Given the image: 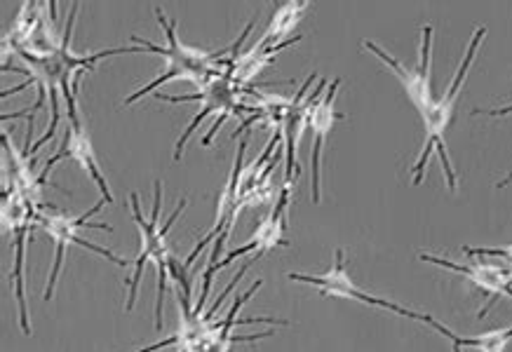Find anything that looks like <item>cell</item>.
<instances>
[{
  "instance_id": "obj_1",
  "label": "cell",
  "mask_w": 512,
  "mask_h": 352,
  "mask_svg": "<svg viewBox=\"0 0 512 352\" xmlns=\"http://www.w3.org/2000/svg\"><path fill=\"white\" fill-rule=\"evenodd\" d=\"M158 22L163 24L165 36H167L165 47H160L156 43H151V40H144L139 36H132V43L144 45V50H141L139 54H160V57H165L167 66H165L163 76L153 80V83H148L146 87H141L139 92L130 94V97L125 99V106H130L137 99L146 97V94H151L160 85L172 83V80H191V83H195L198 87H205L207 83H212V80L231 78V76H226V73H221V69L217 66L219 57L224 54V50L207 52V50H200V47L181 43L177 36V19H174V22H167L163 10H158Z\"/></svg>"
},
{
  "instance_id": "obj_2",
  "label": "cell",
  "mask_w": 512,
  "mask_h": 352,
  "mask_svg": "<svg viewBox=\"0 0 512 352\" xmlns=\"http://www.w3.org/2000/svg\"><path fill=\"white\" fill-rule=\"evenodd\" d=\"M186 205H188L186 200H179V207L174 209V212L167 216V221L163 223V226H160V209H163V184L156 181V198H153L151 219H144V214H141V209H139V198L134 193L130 195L132 216L141 230V249H139L137 261H134V270H132L130 280H127V289H130V294H127V310L134 308L139 280H141V273H144V263L151 259L153 266H156V270H158L156 329H163V301H165V289H167V275H170V263H172L170 247H167V233H170V228L174 226V221L179 219V214L184 212Z\"/></svg>"
},
{
  "instance_id": "obj_3",
  "label": "cell",
  "mask_w": 512,
  "mask_h": 352,
  "mask_svg": "<svg viewBox=\"0 0 512 352\" xmlns=\"http://www.w3.org/2000/svg\"><path fill=\"white\" fill-rule=\"evenodd\" d=\"M484 36H487V29H484V26H480V29L473 33V38H470L466 57H463L461 66H458L454 80H451L449 87H447V90H444L442 97H435L428 111L421 115L423 130H426V141H423L421 158L416 160V165L412 167L414 186H419L421 181H423V174H426V165H428L430 155L437 151V155H440V162H442V169H444V176H447L449 191L451 193L456 191V174H454V167H451V160H449V153H447V144H444V134H447L451 120H454L458 94H461V90H463V83H466L468 71H470V66H473V59L477 57V50H480Z\"/></svg>"
},
{
  "instance_id": "obj_4",
  "label": "cell",
  "mask_w": 512,
  "mask_h": 352,
  "mask_svg": "<svg viewBox=\"0 0 512 352\" xmlns=\"http://www.w3.org/2000/svg\"><path fill=\"white\" fill-rule=\"evenodd\" d=\"M106 205V200H99L97 205H94L90 212H85L83 216H71L66 212H59L52 205H45L38 209V216H36V226L43 228V233L55 242V261H52V270H50V277H47V287H45V294L43 299L45 301H52V294H55V287H57V280H59V273H62V266H64V256H66V249L71 245H80L85 249H90V252L104 256V259H109L111 263H116V266H127L125 259H120L111 252V249L106 247H99V245H92L90 240L80 238V230L83 228H104L111 233V226H104V223H87L92 219L94 214L101 212V207Z\"/></svg>"
},
{
  "instance_id": "obj_5",
  "label": "cell",
  "mask_w": 512,
  "mask_h": 352,
  "mask_svg": "<svg viewBox=\"0 0 512 352\" xmlns=\"http://www.w3.org/2000/svg\"><path fill=\"white\" fill-rule=\"evenodd\" d=\"M287 280L301 282V284H313V287L318 289L322 296H329V299H350V301H357V303H365V306H372V308L390 310V313H395V315H402V317H409V320H414V322L428 324V327L435 329V331H442V327H444L442 322L433 320L430 315H423V313H416V310L397 306V303H393V301L379 299V296L367 294L365 289L357 287V284L353 282V277H350V273H348V268H346V256H343V249H336V252H334V266H332V270H329V273H325V275L289 273Z\"/></svg>"
},
{
  "instance_id": "obj_6",
  "label": "cell",
  "mask_w": 512,
  "mask_h": 352,
  "mask_svg": "<svg viewBox=\"0 0 512 352\" xmlns=\"http://www.w3.org/2000/svg\"><path fill=\"white\" fill-rule=\"evenodd\" d=\"M289 195H292V184H285L282 188L278 202H275L273 212L266 216L264 221L259 223V228L254 230L252 238L247 240V245H242L238 249H233V252L226 254L224 261L219 263H212L210 268L205 270V277H202V299L198 303V310L195 313H200L202 306H205L207 301V294H210V284H212V277L219 273V270H224L226 266H231L233 261L242 259V256L252 254L249 259L259 261L261 256L273 252L275 247H285L289 245L287 238H285V228H287V209H289Z\"/></svg>"
},
{
  "instance_id": "obj_7",
  "label": "cell",
  "mask_w": 512,
  "mask_h": 352,
  "mask_svg": "<svg viewBox=\"0 0 512 352\" xmlns=\"http://www.w3.org/2000/svg\"><path fill=\"white\" fill-rule=\"evenodd\" d=\"M421 33H423L421 64L412 66V69L390 57L386 50H381V47L374 45L372 40H365L367 50L374 52L383 64H388L390 69H393V73L397 76V80H400V85L404 87V92H407V97L412 99V104L416 106L419 115L426 113L435 99L433 83H430V78H433V73H430L433 71V26H423Z\"/></svg>"
},
{
  "instance_id": "obj_8",
  "label": "cell",
  "mask_w": 512,
  "mask_h": 352,
  "mask_svg": "<svg viewBox=\"0 0 512 352\" xmlns=\"http://www.w3.org/2000/svg\"><path fill=\"white\" fill-rule=\"evenodd\" d=\"M421 261L435 263V266L447 268L451 273L463 275L468 282H473L477 289L484 291L487 296V306L480 310V320H484V315L489 313V308L494 306L498 296H508L512 299V268L503 261H489L482 259V256H473L475 261L470 263H451L449 259H442V256H433V254H421Z\"/></svg>"
},
{
  "instance_id": "obj_9",
  "label": "cell",
  "mask_w": 512,
  "mask_h": 352,
  "mask_svg": "<svg viewBox=\"0 0 512 352\" xmlns=\"http://www.w3.org/2000/svg\"><path fill=\"white\" fill-rule=\"evenodd\" d=\"M64 158L78 162V165L83 167L85 172L92 176L94 184H97V188L101 191V200H106V205H113L111 186H109V181H106L104 169H101V165H99L97 153H94L90 132L85 130L83 120H80V118L78 120H69V125H66V130H64V144H62V148H59L55 155H52L50 160L45 162L40 179L47 181V174H50L52 169H55L57 162L64 160Z\"/></svg>"
},
{
  "instance_id": "obj_10",
  "label": "cell",
  "mask_w": 512,
  "mask_h": 352,
  "mask_svg": "<svg viewBox=\"0 0 512 352\" xmlns=\"http://www.w3.org/2000/svg\"><path fill=\"white\" fill-rule=\"evenodd\" d=\"M339 87H341V80L336 78L329 83L327 87V94L322 97L318 104L313 108V115H311V130H313V158H311V172H313V202L318 205L320 202V172H322V148L327 144V137L329 132H332V127L339 123V120L346 118L341 111H336L334 101H336V94H339Z\"/></svg>"
},
{
  "instance_id": "obj_11",
  "label": "cell",
  "mask_w": 512,
  "mask_h": 352,
  "mask_svg": "<svg viewBox=\"0 0 512 352\" xmlns=\"http://www.w3.org/2000/svg\"><path fill=\"white\" fill-rule=\"evenodd\" d=\"M202 92L198 94H186V97H167V94H158L160 99L165 101H172V104H179V101H198L202 104V111L198 113V118L193 120L191 125H188V130L184 132V137L179 139L177 144V151H174V160H181V153H184V146L191 134L195 132V127H198L202 120L207 118L210 113H217V111H226V115L231 113V108L235 106V83L231 78H219V80H212V83H207L205 87H200Z\"/></svg>"
},
{
  "instance_id": "obj_12",
  "label": "cell",
  "mask_w": 512,
  "mask_h": 352,
  "mask_svg": "<svg viewBox=\"0 0 512 352\" xmlns=\"http://www.w3.org/2000/svg\"><path fill=\"white\" fill-rule=\"evenodd\" d=\"M440 334L447 338V341H451L454 348H473L475 352H505V348L512 343V327L487 331V334H480L475 338L456 336L454 331L447 327H442Z\"/></svg>"
},
{
  "instance_id": "obj_13",
  "label": "cell",
  "mask_w": 512,
  "mask_h": 352,
  "mask_svg": "<svg viewBox=\"0 0 512 352\" xmlns=\"http://www.w3.org/2000/svg\"><path fill=\"white\" fill-rule=\"evenodd\" d=\"M308 10V3H285L280 5L278 12H275L271 19V26H268L264 33V43H273L275 38L285 36L287 31H292V26L301 19V12Z\"/></svg>"
},
{
  "instance_id": "obj_14",
  "label": "cell",
  "mask_w": 512,
  "mask_h": 352,
  "mask_svg": "<svg viewBox=\"0 0 512 352\" xmlns=\"http://www.w3.org/2000/svg\"><path fill=\"white\" fill-rule=\"evenodd\" d=\"M454 352H461V348H454Z\"/></svg>"
}]
</instances>
